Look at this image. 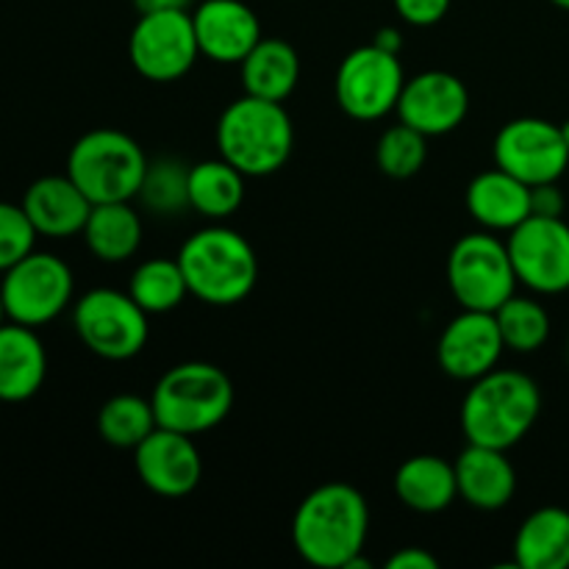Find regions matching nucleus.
<instances>
[{"mask_svg": "<svg viewBox=\"0 0 569 569\" xmlns=\"http://www.w3.org/2000/svg\"><path fill=\"white\" fill-rule=\"evenodd\" d=\"M448 283L461 309H500L520 283L509 244L492 231L461 237L448 256Z\"/></svg>", "mask_w": 569, "mask_h": 569, "instance_id": "obj_8", "label": "nucleus"}, {"mask_svg": "<svg viewBox=\"0 0 569 569\" xmlns=\"http://www.w3.org/2000/svg\"><path fill=\"white\" fill-rule=\"evenodd\" d=\"M503 350L506 342L495 311L461 309L439 337L437 361L445 376L472 383L498 367Z\"/></svg>", "mask_w": 569, "mask_h": 569, "instance_id": "obj_15", "label": "nucleus"}, {"mask_svg": "<svg viewBox=\"0 0 569 569\" xmlns=\"http://www.w3.org/2000/svg\"><path fill=\"white\" fill-rule=\"evenodd\" d=\"M137 200L159 217L181 214L189 209V164L172 156L150 159Z\"/></svg>", "mask_w": 569, "mask_h": 569, "instance_id": "obj_29", "label": "nucleus"}, {"mask_svg": "<svg viewBox=\"0 0 569 569\" xmlns=\"http://www.w3.org/2000/svg\"><path fill=\"white\" fill-rule=\"evenodd\" d=\"M428 159V137L426 133L415 131L406 122L387 128L376 144V161L378 170L395 181H406L415 178L417 172L426 167Z\"/></svg>", "mask_w": 569, "mask_h": 569, "instance_id": "obj_31", "label": "nucleus"}, {"mask_svg": "<svg viewBox=\"0 0 569 569\" xmlns=\"http://www.w3.org/2000/svg\"><path fill=\"white\" fill-rule=\"evenodd\" d=\"M370 533V506L345 481L322 483L300 500L292 517V545L300 559L320 569H348Z\"/></svg>", "mask_w": 569, "mask_h": 569, "instance_id": "obj_1", "label": "nucleus"}, {"mask_svg": "<svg viewBox=\"0 0 569 569\" xmlns=\"http://www.w3.org/2000/svg\"><path fill=\"white\" fill-rule=\"evenodd\" d=\"M139 14H150V11H189L192 0H133Z\"/></svg>", "mask_w": 569, "mask_h": 569, "instance_id": "obj_37", "label": "nucleus"}, {"mask_svg": "<svg viewBox=\"0 0 569 569\" xmlns=\"http://www.w3.org/2000/svg\"><path fill=\"white\" fill-rule=\"evenodd\" d=\"M22 209L39 237L67 239L83 231L92 211V200L78 189L70 176L37 178L22 194Z\"/></svg>", "mask_w": 569, "mask_h": 569, "instance_id": "obj_18", "label": "nucleus"}, {"mask_svg": "<svg viewBox=\"0 0 569 569\" xmlns=\"http://www.w3.org/2000/svg\"><path fill=\"white\" fill-rule=\"evenodd\" d=\"M159 428L153 403L139 395L122 392L106 400L98 411V433L106 445L133 450Z\"/></svg>", "mask_w": 569, "mask_h": 569, "instance_id": "obj_27", "label": "nucleus"}, {"mask_svg": "<svg viewBox=\"0 0 569 569\" xmlns=\"http://www.w3.org/2000/svg\"><path fill=\"white\" fill-rule=\"evenodd\" d=\"M395 9H398L400 20L409 22V26L428 28L437 26L450 9V0H395Z\"/></svg>", "mask_w": 569, "mask_h": 569, "instance_id": "obj_33", "label": "nucleus"}, {"mask_svg": "<svg viewBox=\"0 0 569 569\" xmlns=\"http://www.w3.org/2000/svg\"><path fill=\"white\" fill-rule=\"evenodd\" d=\"M439 559L426 548H403L389 556L387 569H437Z\"/></svg>", "mask_w": 569, "mask_h": 569, "instance_id": "obj_35", "label": "nucleus"}, {"mask_svg": "<svg viewBox=\"0 0 569 569\" xmlns=\"http://www.w3.org/2000/svg\"><path fill=\"white\" fill-rule=\"evenodd\" d=\"M372 44L381 50H387V53L400 56V50H403V37H400L398 28L387 26V28H378L376 37H372Z\"/></svg>", "mask_w": 569, "mask_h": 569, "instance_id": "obj_36", "label": "nucleus"}, {"mask_svg": "<svg viewBox=\"0 0 569 569\" xmlns=\"http://www.w3.org/2000/svg\"><path fill=\"white\" fill-rule=\"evenodd\" d=\"M200 56L217 64H242L259 44L261 22L242 0H203L192 11Z\"/></svg>", "mask_w": 569, "mask_h": 569, "instance_id": "obj_17", "label": "nucleus"}, {"mask_svg": "<svg viewBox=\"0 0 569 569\" xmlns=\"http://www.w3.org/2000/svg\"><path fill=\"white\" fill-rule=\"evenodd\" d=\"M509 256L517 281L537 295L569 289V226L565 217H537L509 231Z\"/></svg>", "mask_w": 569, "mask_h": 569, "instance_id": "obj_13", "label": "nucleus"}, {"mask_svg": "<svg viewBox=\"0 0 569 569\" xmlns=\"http://www.w3.org/2000/svg\"><path fill=\"white\" fill-rule=\"evenodd\" d=\"M515 565L520 569H569V511L542 506L517 528Z\"/></svg>", "mask_w": 569, "mask_h": 569, "instance_id": "obj_23", "label": "nucleus"}, {"mask_svg": "<svg viewBox=\"0 0 569 569\" xmlns=\"http://www.w3.org/2000/svg\"><path fill=\"white\" fill-rule=\"evenodd\" d=\"M3 322H9V317H6V309H3V298H0V328H3Z\"/></svg>", "mask_w": 569, "mask_h": 569, "instance_id": "obj_39", "label": "nucleus"}, {"mask_svg": "<svg viewBox=\"0 0 569 569\" xmlns=\"http://www.w3.org/2000/svg\"><path fill=\"white\" fill-rule=\"evenodd\" d=\"M128 295L148 315H167L183 303L189 287L178 259H148L131 272Z\"/></svg>", "mask_w": 569, "mask_h": 569, "instance_id": "obj_28", "label": "nucleus"}, {"mask_svg": "<svg viewBox=\"0 0 569 569\" xmlns=\"http://www.w3.org/2000/svg\"><path fill=\"white\" fill-rule=\"evenodd\" d=\"M506 350L515 353H537L550 337V315L539 300L526 295H511L500 309H495Z\"/></svg>", "mask_w": 569, "mask_h": 569, "instance_id": "obj_30", "label": "nucleus"}, {"mask_svg": "<svg viewBox=\"0 0 569 569\" xmlns=\"http://www.w3.org/2000/svg\"><path fill=\"white\" fill-rule=\"evenodd\" d=\"M465 203L483 231L509 233L531 217V187L495 167L472 178Z\"/></svg>", "mask_w": 569, "mask_h": 569, "instance_id": "obj_20", "label": "nucleus"}, {"mask_svg": "<svg viewBox=\"0 0 569 569\" xmlns=\"http://www.w3.org/2000/svg\"><path fill=\"white\" fill-rule=\"evenodd\" d=\"M133 70L156 83L181 81L198 61L192 11H150L139 14L128 39Z\"/></svg>", "mask_w": 569, "mask_h": 569, "instance_id": "obj_11", "label": "nucleus"}, {"mask_svg": "<svg viewBox=\"0 0 569 569\" xmlns=\"http://www.w3.org/2000/svg\"><path fill=\"white\" fill-rule=\"evenodd\" d=\"M37 237L39 233L28 220L26 209L0 200V276L31 253Z\"/></svg>", "mask_w": 569, "mask_h": 569, "instance_id": "obj_32", "label": "nucleus"}, {"mask_svg": "<svg viewBox=\"0 0 569 569\" xmlns=\"http://www.w3.org/2000/svg\"><path fill=\"white\" fill-rule=\"evenodd\" d=\"M133 467L144 489L161 498H187L203 478V459L194 437L161 426L133 448Z\"/></svg>", "mask_w": 569, "mask_h": 569, "instance_id": "obj_14", "label": "nucleus"}, {"mask_svg": "<svg viewBox=\"0 0 569 569\" xmlns=\"http://www.w3.org/2000/svg\"><path fill=\"white\" fill-rule=\"evenodd\" d=\"M495 167L528 187L559 181L569 167V148L561 126L542 117H517L495 137Z\"/></svg>", "mask_w": 569, "mask_h": 569, "instance_id": "obj_12", "label": "nucleus"}, {"mask_svg": "<svg viewBox=\"0 0 569 569\" xmlns=\"http://www.w3.org/2000/svg\"><path fill=\"white\" fill-rule=\"evenodd\" d=\"M567 200L559 189V181L531 187V214L537 217H565Z\"/></svg>", "mask_w": 569, "mask_h": 569, "instance_id": "obj_34", "label": "nucleus"}, {"mask_svg": "<svg viewBox=\"0 0 569 569\" xmlns=\"http://www.w3.org/2000/svg\"><path fill=\"white\" fill-rule=\"evenodd\" d=\"M456 467L459 498L478 511H500L511 503L517 492V470L506 450L472 445L461 450Z\"/></svg>", "mask_w": 569, "mask_h": 569, "instance_id": "obj_19", "label": "nucleus"}, {"mask_svg": "<svg viewBox=\"0 0 569 569\" xmlns=\"http://www.w3.org/2000/svg\"><path fill=\"white\" fill-rule=\"evenodd\" d=\"M561 137H565V142H567V148H569V120L561 122Z\"/></svg>", "mask_w": 569, "mask_h": 569, "instance_id": "obj_38", "label": "nucleus"}, {"mask_svg": "<svg viewBox=\"0 0 569 569\" xmlns=\"http://www.w3.org/2000/svg\"><path fill=\"white\" fill-rule=\"evenodd\" d=\"M48 350L37 328L3 322L0 328V403H26L42 389Z\"/></svg>", "mask_w": 569, "mask_h": 569, "instance_id": "obj_21", "label": "nucleus"}, {"mask_svg": "<svg viewBox=\"0 0 569 569\" xmlns=\"http://www.w3.org/2000/svg\"><path fill=\"white\" fill-rule=\"evenodd\" d=\"M133 200H117V203H94L81 237L89 253L103 264H122L137 256L142 244V220L133 209Z\"/></svg>", "mask_w": 569, "mask_h": 569, "instance_id": "obj_25", "label": "nucleus"}, {"mask_svg": "<svg viewBox=\"0 0 569 569\" xmlns=\"http://www.w3.org/2000/svg\"><path fill=\"white\" fill-rule=\"evenodd\" d=\"M148 311L120 289H89L72 306V328L89 353L106 361H128L150 339Z\"/></svg>", "mask_w": 569, "mask_h": 569, "instance_id": "obj_7", "label": "nucleus"}, {"mask_svg": "<svg viewBox=\"0 0 569 569\" xmlns=\"http://www.w3.org/2000/svg\"><path fill=\"white\" fill-rule=\"evenodd\" d=\"M150 403L161 428L200 437L231 415L233 383L217 365L183 361L159 378Z\"/></svg>", "mask_w": 569, "mask_h": 569, "instance_id": "obj_5", "label": "nucleus"}, {"mask_svg": "<svg viewBox=\"0 0 569 569\" xmlns=\"http://www.w3.org/2000/svg\"><path fill=\"white\" fill-rule=\"evenodd\" d=\"M244 200V176L226 159H206L189 167V209L206 220L222 222Z\"/></svg>", "mask_w": 569, "mask_h": 569, "instance_id": "obj_26", "label": "nucleus"}, {"mask_svg": "<svg viewBox=\"0 0 569 569\" xmlns=\"http://www.w3.org/2000/svg\"><path fill=\"white\" fill-rule=\"evenodd\" d=\"M178 264L192 298L206 306H237L259 281V259L248 239L214 222L189 233L178 250Z\"/></svg>", "mask_w": 569, "mask_h": 569, "instance_id": "obj_3", "label": "nucleus"}, {"mask_svg": "<svg viewBox=\"0 0 569 569\" xmlns=\"http://www.w3.org/2000/svg\"><path fill=\"white\" fill-rule=\"evenodd\" d=\"M148 156L133 137L117 128L87 131L67 156V176L92 203L137 200Z\"/></svg>", "mask_w": 569, "mask_h": 569, "instance_id": "obj_6", "label": "nucleus"}, {"mask_svg": "<svg viewBox=\"0 0 569 569\" xmlns=\"http://www.w3.org/2000/svg\"><path fill=\"white\" fill-rule=\"evenodd\" d=\"M76 278L70 264L56 253L31 250L26 259L3 272L0 298L6 317L28 328H42L64 315L72 303Z\"/></svg>", "mask_w": 569, "mask_h": 569, "instance_id": "obj_9", "label": "nucleus"}, {"mask_svg": "<svg viewBox=\"0 0 569 569\" xmlns=\"http://www.w3.org/2000/svg\"><path fill=\"white\" fill-rule=\"evenodd\" d=\"M403 83L406 72L398 56L370 42L345 56L333 89L345 114L359 122H376L398 109Z\"/></svg>", "mask_w": 569, "mask_h": 569, "instance_id": "obj_10", "label": "nucleus"}, {"mask_svg": "<svg viewBox=\"0 0 569 569\" xmlns=\"http://www.w3.org/2000/svg\"><path fill=\"white\" fill-rule=\"evenodd\" d=\"M395 111H398L400 122L411 126L415 131L426 133V137H445L467 120L470 92L453 72L426 70L420 76L406 78Z\"/></svg>", "mask_w": 569, "mask_h": 569, "instance_id": "obj_16", "label": "nucleus"}, {"mask_svg": "<svg viewBox=\"0 0 569 569\" xmlns=\"http://www.w3.org/2000/svg\"><path fill=\"white\" fill-rule=\"evenodd\" d=\"M542 411V392L526 372L498 370L470 383L461 403V431L467 442L511 450L528 437Z\"/></svg>", "mask_w": 569, "mask_h": 569, "instance_id": "obj_2", "label": "nucleus"}, {"mask_svg": "<svg viewBox=\"0 0 569 569\" xmlns=\"http://www.w3.org/2000/svg\"><path fill=\"white\" fill-rule=\"evenodd\" d=\"M244 94L283 103L300 81V56L289 42L276 37H261L239 64Z\"/></svg>", "mask_w": 569, "mask_h": 569, "instance_id": "obj_24", "label": "nucleus"}, {"mask_svg": "<svg viewBox=\"0 0 569 569\" xmlns=\"http://www.w3.org/2000/svg\"><path fill=\"white\" fill-rule=\"evenodd\" d=\"M550 3H553V6H559V9L569 11V0H550Z\"/></svg>", "mask_w": 569, "mask_h": 569, "instance_id": "obj_40", "label": "nucleus"}, {"mask_svg": "<svg viewBox=\"0 0 569 569\" xmlns=\"http://www.w3.org/2000/svg\"><path fill=\"white\" fill-rule=\"evenodd\" d=\"M295 148V126L283 103L242 94L217 120V150L244 178L281 170Z\"/></svg>", "mask_w": 569, "mask_h": 569, "instance_id": "obj_4", "label": "nucleus"}, {"mask_svg": "<svg viewBox=\"0 0 569 569\" xmlns=\"http://www.w3.org/2000/svg\"><path fill=\"white\" fill-rule=\"evenodd\" d=\"M395 495L406 509L417 515H439L459 498L456 467L442 456H411L395 472Z\"/></svg>", "mask_w": 569, "mask_h": 569, "instance_id": "obj_22", "label": "nucleus"}]
</instances>
